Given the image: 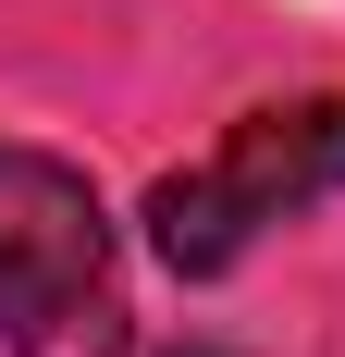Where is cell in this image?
<instances>
[{
	"label": "cell",
	"instance_id": "obj_3",
	"mask_svg": "<svg viewBox=\"0 0 345 357\" xmlns=\"http://www.w3.org/2000/svg\"><path fill=\"white\" fill-rule=\"evenodd\" d=\"M185 357H222V345H185Z\"/></svg>",
	"mask_w": 345,
	"mask_h": 357
},
{
	"label": "cell",
	"instance_id": "obj_2",
	"mask_svg": "<svg viewBox=\"0 0 345 357\" xmlns=\"http://www.w3.org/2000/svg\"><path fill=\"white\" fill-rule=\"evenodd\" d=\"M309 197H345V99L247 111L198 173H172L161 197H148V247H161V271H185V284H222V271H235L272 222H296Z\"/></svg>",
	"mask_w": 345,
	"mask_h": 357
},
{
	"label": "cell",
	"instance_id": "obj_1",
	"mask_svg": "<svg viewBox=\"0 0 345 357\" xmlns=\"http://www.w3.org/2000/svg\"><path fill=\"white\" fill-rule=\"evenodd\" d=\"M0 357H136L99 185L25 136H0Z\"/></svg>",
	"mask_w": 345,
	"mask_h": 357
}]
</instances>
